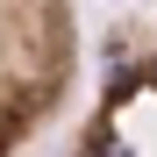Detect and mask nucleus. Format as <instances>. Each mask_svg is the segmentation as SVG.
Instances as JSON below:
<instances>
[{
	"instance_id": "1",
	"label": "nucleus",
	"mask_w": 157,
	"mask_h": 157,
	"mask_svg": "<svg viewBox=\"0 0 157 157\" xmlns=\"http://www.w3.org/2000/svg\"><path fill=\"white\" fill-rule=\"evenodd\" d=\"M64 78V0H0V157Z\"/></svg>"
}]
</instances>
